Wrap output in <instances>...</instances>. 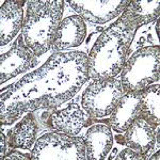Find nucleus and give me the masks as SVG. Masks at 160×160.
Masks as SVG:
<instances>
[{"instance_id":"nucleus-18","label":"nucleus","mask_w":160,"mask_h":160,"mask_svg":"<svg viewBox=\"0 0 160 160\" xmlns=\"http://www.w3.org/2000/svg\"><path fill=\"white\" fill-rule=\"evenodd\" d=\"M118 160H143L145 159V157L142 156L140 153L133 151L131 148H126L124 151L121 152L117 157Z\"/></svg>"},{"instance_id":"nucleus-2","label":"nucleus","mask_w":160,"mask_h":160,"mask_svg":"<svg viewBox=\"0 0 160 160\" xmlns=\"http://www.w3.org/2000/svg\"><path fill=\"white\" fill-rule=\"evenodd\" d=\"M138 28L132 15L124 11L122 16L99 35L88 56L89 78H114L120 74Z\"/></svg>"},{"instance_id":"nucleus-11","label":"nucleus","mask_w":160,"mask_h":160,"mask_svg":"<svg viewBox=\"0 0 160 160\" xmlns=\"http://www.w3.org/2000/svg\"><path fill=\"white\" fill-rule=\"evenodd\" d=\"M142 90L126 92L118 100L117 107L111 113L109 125L118 132H124L131 123L139 117Z\"/></svg>"},{"instance_id":"nucleus-20","label":"nucleus","mask_w":160,"mask_h":160,"mask_svg":"<svg viewBox=\"0 0 160 160\" xmlns=\"http://www.w3.org/2000/svg\"><path fill=\"white\" fill-rule=\"evenodd\" d=\"M0 139H1V159L3 160L4 159V156H6V149H7V140H6V137H4L3 132L0 133Z\"/></svg>"},{"instance_id":"nucleus-19","label":"nucleus","mask_w":160,"mask_h":160,"mask_svg":"<svg viewBox=\"0 0 160 160\" xmlns=\"http://www.w3.org/2000/svg\"><path fill=\"white\" fill-rule=\"evenodd\" d=\"M4 159L6 160H8V159H22V160H24V159H31V156H29V155L22 154L17 151H12V152H10L6 157H4Z\"/></svg>"},{"instance_id":"nucleus-7","label":"nucleus","mask_w":160,"mask_h":160,"mask_svg":"<svg viewBox=\"0 0 160 160\" xmlns=\"http://www.w3.org/2000/svg\"><path fill=\"white\" fill-rule=\"evenodd\" d=\"M38 63L37 56L25 44L24 38L19 37L8 52L0 58V83L29 71Z\"/></svg>"},{"instance_id":"nucleus-6","label":"nucleus","mask_w":160,"mask_h":160,"mask_svg":"<svg viewBox=\"0 0 160 160\" xmlns=\"http://www.w3.org/2000/svg\"><path fill=\"white\" fill-rule=\"evenodd\" d=\"M125 91L121 81L115 78L95 80L89 84L82 95L81 106L90 118L110 115Z\"/></svg>"},{"instance_id":"nucleus-21","label":"nucleus","mask_w":160,"mask_h":160,"mask_svg":"<svg viewBox=\"0 0 160 160\" xmlns=\"http://www.w3.org/2000/svg\"><path fill=\"white\" fill-rule=\"evenodd\" d=\"M149 159H151V160H153V159H157V160H158L159 159V152H157V153L155 154L153 157H151Z\"/></svg>"},{"instance_id":"nucleus-15","label":"nucleus","mask_w":160,"mask_h":160,"mask_svg":"<svg viewBox=\"0 0 160 160\" xmlns=\"http://www.w3.org/2000/svg\"><path fill=\"white\" fill-rule=\"evenodd\" d=\"M38 126L37 118L28 113L20 122L8 133L9 145L12 148H31L37 140Z\"/></svg>"},{"instance_id":"nucleus-16","label":"nucleus","mask_w":160,"mask_h":160,"mask_svg":"<svg viewBox=\"0 0 160 160\" xmlns=\"http://www.w3.org/2000/svg\"><path fill=\"white\" fill-rule=\"evenodd\" d=\"M160 86L155 84L142 90L139 117L146 122L159 126L160 122Z\"/></svg>"},{"instance_id":"nucleus-14","label":"nucleus","mask_w":160,"mask_h":160,"mask_svg":"<svg viewBox=\"0 0 160 160\" xmlns=\"http://www.w3.org/2000/svg\"><path fill=\"white\" fill-rule=\"evenodd\" d=\"M87 159L102 160L107 157L113 145V136L108 125H94L87 131L84 137Z\"/></svg>"},{"instance_id":"nucleus-5","label":"nucleus","mask_w":160,"mask_h":160,"mask_svg":"<svg viewBox=\"0 0 160 160\" xmlns=\"http://www.w3.org/2000/svg\"><path fill=\"white\" fill-rule=\"evenodd\" d=\"M84 140L62 132H49L41 137L31 152L32 160H84Z\"/></svg>"},{"instance_id":"nucleus-9","label":"nucleus","mask_w":160,"mask_h":160,"mask_svg":"<svg viewBox=\"0 0 160 160\" xmlns=\"http://www.w3.org/2000/svg\"><path fill=\"white\" fill-rule=\"evenodd\" d=\"M49 121L51 128L73 137L78 135L84 126L91 124L90 115L75 102L69 104L64 109L52 112Z\"/></svg>"},{"instance_id":"nucleus-8","label":"nucleus","mask_w":160,"mask_h":160,"mask_svg":"<svg viewBox=\"0 0 160 160\" xmlns=\"http://www.w3.org/2000/svg\"><path fill=\"white\" fill-rule=\"evenodd\" d=\"M68 3L82 19L92 24H105L122 14L129 3V0H69Z\"/></svg>"},{"instance_id":"nucleus-3","label":"nucleus","mask_w":160,"mask_h":160,"mask_svg":"<svg viewBox=\"0 0 160 160\" xmlns=\"http://www.w3.org/2000/svg\"><path fill=\"white\" fill-rule=\"evenodd\" d=\"M22 26V38L35 56H42L51 48L62 20L64 1L30 0Z\"/></svg>"},{"instance_id":"nucleus-4","label":"nucleus","mask_w":160,"mask_h":160,"mask_svg":"<svg viewBox=\"0 0 160 160\" xmlns=\"http://www.w3.org/2000/svg\"><path fill=\"white\" fill-rule=\"evenodd\" d=\"M121 84L126 92L146 89L149 84L159 80L160 76V48L144 47L136 51L125 62Z\"/></svg>"},{"instance_id":"nucleus-17","label":"nucleus","mask_w":160,"mask_h":160,"mask_svg":"<svg viewBox=\"0 0 160 160\" xmlns=\"http://www.w3.org/2000/svg\"><path fill=\"white\" fill-rule=\"evenodd\" d=\"M125 11L132 15L138 22L139 27L154 22L160 15V1H142V0H129Z\"/></svg>"},{"instance_id":"nucleus-1","label":"nucleus","mask_w":160,"mask_h":160,"mask_svg":"<svg viewBox=\"0 0 160 160\" xmlns=\"http://www.w3.org/2000/svg\"><path fill=\"white\" fill-rule=\"evenodd\" d=\"M88 56L56 52L38 71L26 75L1 95L0 122L12 124L24 113L52 109L71 99L89 78Z\"/></svg>"},{"instance_id":"nucleus-22","label":"nucleus","mask_w":160,"mask_h":160,"mask_svg":"<svg viewBox=\"0 0 160 160\" xmlns=\"http://www.w3.org/2000/svg\"><path fill=\"white\" fill-rule=\"evenodd\" d=\"M118 143L124 144V138H123V137H118Z\"/></svg>"},{"instance_id":"nucleus-12","label":"nucleus","mask_w":160,"mask_h":160,"mask_svg":"<svg viewBox=\"0 0 160 160\" xmlns=\"http://www.w3.org/2000/svg\"><path fill=\"white\" fill-rule=\"evenodd\" d=\"M157 127L158 126L146 122L143 118H137L126 130L124 144L146 158L155 145Z\"/></svg>"},{"instance_id":"nucleus-10","label":"nucleus","mask_w":160,"mask_h":160,"mask_svg":"<svg viewBox=\"0 0 160 160\" xmlns=\"http://www.w3.org/2000/svg\"><path fill=\"white\" fill-rule=\"evenodd\" d=\"M87 28L84 20L79 15H72L61 20L53 38L52 48L55 51L69 49L81 45L86 38Z\"/></svg>"},{"instance_id":"nucleus-13","label":"nucleus","mask_w":160,"mask_h":160,"mask_svg":"<svg viewBox=\"0 0 160 160\" xmlns=\"http://www.w3.org/2000/svg\"><path fill=\"white\" fill-rule=\"evenodd\" d=\"M25 1L9 0L3 3L0 10V46H6L24 26Z\"/></svg>"}]
</instances>
